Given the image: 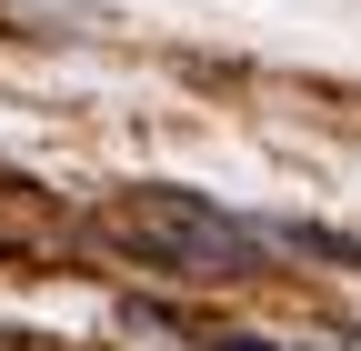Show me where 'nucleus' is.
<instances>
[{
	"instance_id": "f257e3e1",
	"label": "nucleus",
	"mask_w": 361,
	"mask_h": 351,
	"mask_svg": "<svg viewBox=\"0 0 361 351\" xmlns=\"http://www.w3.org/2000/svg\"><path fill=\"white\" fill-rule=\"evenodd\" d=\"M111 241H130L171 281H271V221L261 211H221L211 191H121Z\"/></svg>"
},
{
	"instance_id": "f03ea898",
	"label": "nucleus",
	"mask_w": 361,
	"mask_h": 351,
	"mask_svg": "<svg viewBox=\"0 0 361 351\" xmlns=\"http://www.w3.org/2000/svg\"><path fill=\"white\" fill-rule=\"evenodd\" d=\"M201 351H281V341H251V331H211Z\"/></svg>"
},
{
	"instance_id": "7ed1b4c3",
	"label": "nucleus",
	"mask_w": 361,
	"mask_h": 351,
	"mask_svg": "<svg viewBox=\"0 0 361 351\" xmlns=\"http://www.w3.org/2000/svg\"><path fill=\"white\" fill-rule=\"evenodd\" d=\"M351 341H361V331H351Z\"/></svg>"
}]
</instances>
